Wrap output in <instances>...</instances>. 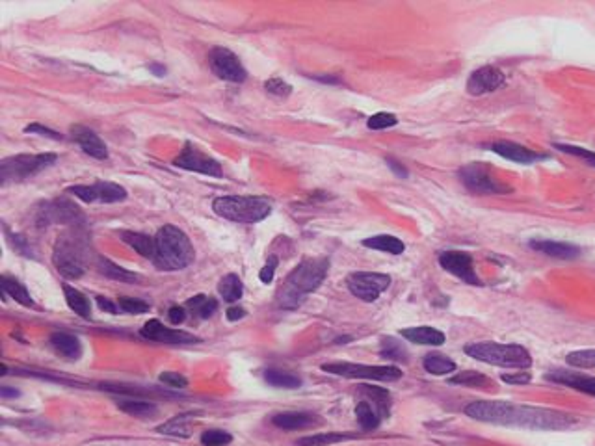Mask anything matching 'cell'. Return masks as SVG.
Returning a JSON list of instances; mask_svg holds the SVG:
<instances>
[{"label": "cell", "instance_id": "38", "mask_svg": "<svg viewBox=\"0 0 595 446\" xmlns=\"http://www.w3.org/2000/svg\"><path fill=\"white\" fill-rule=\"evenodd\" d=\"M186 307L190 309V311H192L197 318L206 320V318H211L212 314L218 311V302L211 296H205V294H197V296H194V297H190V299H188Z\"/></svg>", "mask_w": 595, "mask_h": 446}, {"label": "cell", "instance_id": "33", "mask_svg": "<svg viewBox=\"0 0 595 446\" xmlns=\"http://www.w3.org/2000/svg\"><path fill=\"white\" fill-rule=\"evenodd\" d=\"M355 439V435L350 433H337V432H326V433H315V435H307L298 439L296 446H332L337 442H344Z\"/></svg>", "mask_w": 595, "mask_h": 446}, {"label": "cell", "instance_id": "45", "mask_svg": "<svg viewBox=\"0 0 595 446\" xmlns=\"http://www.w3.org/2000/svg\"><path fill=\"white\" fill-rule=\"evenodd\" d=\"M264 90H266L270 95H275V97H288L290 93H293V86L287 84L283 78H278V77L270 78V80L264 82Z\"/></svg>", "mask_w": 595, "mask_h": 446}, {"label": "cell", "instance_id": "14", "mask_svg": "<svg viewBox=\"0 0 595 446\" xmlns=\"http://www.w3.org/2000/svg\"><path fill=\"white\" fill-rule=\"evenodd\" d=\"M439 266L454 277L461 279L467 285H480V279L476 275L475 259L465 251H443L439 253Z\"/></svg>", "mask_w": 595, "mask_h": 446}, {"label": "cell", "instance_id": "23", "mask_svg": "<svg viewBox=\"0 0 595 446\" xmlns=\"http://www.w3.org/2000/svg\"><path fill=\"white\" fill-rule=\"evenodd\" d=\"M272 423L274 426L281 428L285 432H293V430H303V428H309L317 423V418L311 413H303V411H285L278 413L272 417Z\"/></svg>", "mask_w": 595, "mask_h": 446}, {"label": "cell", "instance_id": "51", "mask_svg": "<svg viewBox=\"0 0 595 446\" xmlns=\"http://www.w3.org/2000/svg\"><path fill=\"white\" fill-rule=\"evenodd\" d=\"M168 320L172 322L173 326H181V324L186 320V311H184V307H179V305H173V307H169Z\"/></svg>", "mask_w": 595, "mask_h": 446}, {"label": "cell", "instance_id": "28", "mask_svg": "<svg viewBox=\"0 0 595 446\" xmlns=\"http://www.w3.org/2000/svg\"><path fill=\"white\" fill-rule=\"evenodd\" d=\"M361 244L365 245V248H370V250L384 251V253L389 255H402L406 251V244L393 235L370 236V238H365Z\"/></svg>", "mask_w": 595, "mask_h": 446}, {"label": "cell", "instance_id": "39", "mask_svg": "<svg viewBox=\"0 0 595 446\" xmlns=\"http://www.w3.org/2000/svg\"><path fill=\"white\" fill-rule=\"evenodd\" d=\"M379 354H381V357H385V359L404 361V363L408 361V351H406L402 342L394 341L391 336H387V339L381 341V350H379Z\"/></svg>", "mask_w": 595, "mask_h": 446}, {"label": "cell", "instance_id": "15", "mask_svg": "<svg viewBox=\"0 0 595 446\" xmlns=\"http://www.w3.org/2000/svg\"><path fill=\"white\" fill-rule=\"evenodd\" d=\"M82 212L78 211L77 205H73L68 199H54L51 203H45L43 208L38 212L39 225H48V223H77L82 220Z\"/></svg>", "mask_w": 595, "mask_h": 446}, {"label": "cell", "instance_id": "19", "mask_svg": "<svg viewBox=\"0 0 595 446\" xmlns=\"http://www.w3.org/2000/svg\"><path fill=\"white\" fill-rule=\"evenodd\" d=\"M71 136L73 139L80 145V149L86 154H90L92 159L97 160H106L108 159V149H106L105 142L99 138V134H95L92 129L82 125H73L71 127Z\"/></svg>", "mask_w": 595, "mask_h": 446}, {"label": "cell", "instance_id": "49", "mask_svg": "<svg viewBox=\"0 0 595 446\" xmlns=\"http://www.w3.org/2000/svg\"><path fill=\"white\" fill-rule=\"evenodd\" d=\"M502 381L510 385H527L532 381V374H530V372H514V374H504Z\"/></svg>", "mask_w": 595, "mask_h": 446}, {"label": "cell", "instance_id": "35", "mask_svg": "<svg viewBox=\"0 0 595 446\" xmlns=\"http://www.w3.org/2000/svg\"><path fill=\"white\" fill-rule=\"evenodd\" d=\"M194 420L192 413H186V415H177L173 417L168 423L160 424L157 428V432L164 433V435H173V437H190V424Z\"/></svg>", "mask_w": 595, "mask_h": 446}, {"label": "cell", "instance_id": "27", "mask_svg": "<svg viewBox=\"0 0 595 446\" xmlns=\"http://www.w3.org/2000/svg\"><path fill=\"white\" fill-rule=\"evenodd\" d=\"M120 236L121 240L145 259H153L154 257V238H151V236L144 235V233H135V230H121Z\"/></svg>", "mask_w": 595, "mask_h": 446}, {"label": "cell", "instance_id": "21", "mask_svg": "<svg viewBox=\"0 0 595 446\" xmlns=\"http://www.w3.org/2000/svg\"><path fill=\"white\" fill-rule=\"evenodd\" d=\"M530 248L538 253L547 255V257H554V259L562 260H572L576 259L581 255V248L575 244H567V242H554L545 240V238H538V240L530 242Z\"/></svg>", "mask_w": 595, "mask_h": 446}, {"label": "cell", "instance_id": "41", "mask_svg": "<svg viewBox=\"0 0 595 446\" xmlns=\"http://www.w3.org/2000/svg\"><path fill=\"white\" fill-rule=\"evenodd\" d=\"M394 125H399V120H396V115L389 114V112H378V114L370 115L369 121H367V127L370 130H385Z\"/></svg>", "mask_w": 595, "mask_h": 446}, {"label": "cell", "instance_id": "58", "mask_svg": "<svg viewBox=\"0 0 595 446\" xmlns=\"http://www.w3.org/2000/svg\"><path fill=\"white\" fill-rule=\"evenodd\" d=\"M346 341H352V336H342V339H337V344H346Z\"/></svg>", "mask_w": 595, "mask_h": 446}, {"label": "cell", "instance_id": "7", "mask_svg": "<svg viewBox=\"0 0 595 446\" xmlns=\"http://www.w3.org/2000/svg\"><path fill=\"white\" fill-rule=\"evenodd\" d=\"M53 262L58 274H62L65 279H80L86 272L84 245L75 236H60L54 244Z\"/></svg>", "mask_w": 595, "mask_h": 446}, {"label": "cell", "instance_id": "54", "mask_svg": "<svg viewBox=\"0 0 595 446\" xmlns=\"http://www.w3.org/2000/svg\"><path fill=\"white\" fill-rule=\"evenodd\" d=\"M226 317H227V320H231V322L241 320V318L246 317V309L238 307V305H236V307H229L226 312Z\"/></svg>", "mask_w": 595, "mask_h": 446}, {"label": "cell", "instance_id": "42", "mask_svg": "<svg viewBox=\"0 0 595 446\" xmlns=\"http://www.w3.org/2000/svg\"><path fill=\"white\" fill-rule=\"evenodd\" d=\"M233 441V435L223 430H206L201 433L203 446H227Z\"/></svg>", "mask_w": 595, "mask_h": 446}, {"label": "cell", "instance_id": "22", "mask_svg": "<svg viewBox=\"0 0 595 446\" xmlns=\"http://www.w3.org/2000/svg\"><path fill=\"white\" fill-rule=\"evenodd\" d=\"M400 335H402L408 342H413V344H418V346H441V344H445V341H446L445 333L430 326L408 327V329H402Z\"/></svg>", "mask_w": 595, "mask_h": 446}, {"label": "cell", "instance_id": "5", "mask_svg": "<svg viewBox=\"0 0 595 446\" xmlns=\"http://www.w3.org/2000/svg\"><path fill=\"white\" fill-rule=\"evenodd\" d=\"M463 351L480 363L502 366V368L528 370L532 366V355L521 344H500L493 341L473 342L463 346Z\"/></svg>", "mask_w": 595, "mask_h": 446}, {"label": "cell", "instance_id": "44", "mask_svg": "<svg viewBox=\"0 0 595 446\" xmlns=\"http://www.w3.org/2000/svg\"><path fill=\"white\" fill-rule=\"evenodd\" d=\"M117 305H120L121 311L129 312V314H145V312H149V303L135 299V297H120Z\"/></svg>", "mask_w": 595, "mask_h": 446}, {"label": "cell", "instance_id": "16", "mask_svg": "<svg viewBox=\"0 0 595 446\" xmlns=\"http://www.w3.org/2000/svg\"><path fill=\"white\" fill-rule=\"evenodd\" d=\"M504 82H506V77L500 69L493 68V65H484V68L470 73L469 80H467V92L470 95L480 97L500 90Z\"/></svg>", "mask_w": 595, "mask_h": 446}, {"label": "cell", "instance_id": "9", "mask_svg": "<svg viewBox=\"0 0 595 446\" xmlns=\"http://www.w3.org/2000/svg\"><path fill=\"white\" fill-rule=\"evenodd\" d=\"M460 179L463 186L478 196H495V193H508L512 188L506 186L495 177L488 164L473 162L460 169Z\"/></svg>", "mask_w": 595, "mask_h": 446}, {"label": "cell", "instance_id": "57", "mask_svg": "<svg viewBox=\"0 0 595 446\" xmlns=\"http://www.w3.org/2000/svg\"><path fill=\"white\" fill-rule=\"evenodd\" d=\"M315 80H320V82H327V84H341V78L339 77H315Z\"/></svg>", "mask_w": 595, "mask_h": 446}, {"label": "cell", "instance_id": "47", "mask_svg": "<svg viewBox=\"0 0 595 446\" xmlns=\"http://www.w3.org/2000/svg\"><path fill=\"white\" fill-rule=\"evenodd\" d=\"M24 132H26V134L45 136V138L56 139V142H62V139H63V136L60 134V132H56V130H53V129H48V127L39 125V123H32V125L24 127Z\"/></svg>", "mask_w": 595, "mask_h": 446}, {"label": "cell", "instance_id": "11", "mask_svg": "<svg viewBox=\"0 0 595 446\" xmlns=\"http://www.w3.org/2000/svg\"><path fill=\"white\" fill-rule=\"evenodd\" d=\"M84 203H121L127 199V190L115 183L99 181L93 184H77L65 190Z\"/></svg>", "mask_w": 595, "mask_h": 446}, {"label": "cell", "instance_id": "52", "mask_svg": "<svg viewBox=\"0 0 595 446\" xmlns=\"http://www.w3.org/2000/svg\"><path fill=\"white\" fill-rule=\"evenodd\" d=\"M385 162H387V166H389L391 171H393L394 175H396V177L408 179V175H409L408 169L404 168V166L399 162V160H394V159H391V156H387V159H385Z\"/></svg>", "mask_w": 595, "mask_h": 446}, {"label": "cell", "instance_id": "53", "mask_svg": "<svg viewBox=\"0 0 595 446\" xmlns=\"http://www.w3.org/2000/svg\"><path fill=\"white\" fill-rule=\"evenodd\" d=\"M97 305H99L101 311L110 312V314H117V307H120V305H115V303H112L110 299H106L102 296H97Z\"/></svg>", "mask_w": 595, "mask_h": 446}, {"label": "cell", "instance_id": "29", "mask_svg": "<svg viewBox=\"0 0 595 446\" xmlns=\"http://www.w3.org/2000/svg\"><path fill=\"white\" fill-rule=\"evenodd\" d=\"M423 366L428 374H432V376L452 374V372H456V368H458L456 361H452L448 355L437 354V351H432V354H428L426 357H424Z\"/></svg>", "mask_w": 595, "mask_h": 446}, {"label": "cell", "instance_id": "56", "mask_svg": "<svg viewBox=\"0 0 595 446\" xmlns=\"http://www.w3.org/2000/svg\"><path fill=\"white\" fill-rule=\"evenodd\" d=\"M0 396H2V398H15V396H19V391H14L10 389V387H2V389H0Z\"/></svg>", "mask_w": 595, "mask_h": 446}, {"label": "cell", "instance_id": "17", "mask_svg": "<svg viewBox=\"0 0 595 446\" xmlns=\"http://www.w3.org/2000/svg\"><path fill=\"white\" fill-rule=\"evenodd\" d=\"M139 335L144 336V339H147V341L166 342V344H194V342L199 341L197 336L190 335V333L166 327L160 320L145 322Z\"/></svg>", "mask_w": 595, "mask_h": 446}, {"label": "cell", "instance_id": "32", "mask_svg": "<svg viewBox=\"0 0 595 446\" xmlns=\"http://www.w3.org/2000/svg\"><path fill=\"white\" fill-rule=\"evenodd\" d=\"M264 379L278 389H300L302 387V378L293 372H287V370L268 368L264 372Z\"/></svg>", "mask_w": 595, "mask_h": 446}, {"label": "cell", "instance_id": "26", "mask_svg": "<svg viewBox=\"0 0 595 446\" xmlns=\"http://www.w3.org/2000/svg\"><path fill=\"white\" fill-rule=\"evenodd\" d=\"M355 417H357V423H359V426L363 428L365 432H372V430H376V428L379 426L384 415H381V411L376 408L374 403L365 398L355 405Z\"/></svg>", "mask_w": 595, "mask_h": 446}, {"label": "cell", "instance_id": "3", "mask_svg": "<svg viewBox=\"0 0 595 446\" xmlns=\"http://www.w3.org/2000/svg\"><path fill=\"white\" fill-rule=\"evenodd\" d=\"M154 266L166 272L184 270L194 262V245L183 229L164 225L154 236Z\"/></svg>", "mask_w": 595, "mask_h": 446}, {"label": "cell", "instance_id": "48", "mask_svg": "<svg viewBox=\"0 0 595 446\" xmlns=\"http://www.w3.org/2000/svg\"><path fill=\"white\" fill-rule=\"evenodd\" d=\"M278 264H279V260H278V257H274V255H272V257L266 260V264H264L263 270L259 272V279L263 281L264 285H270L272 281H274L275 268H278Z\"/></svg>", "mask_w": 595, "mask_h": 446}, {"label": "cell", "instance_id": "10", "mask_svg": "<svg viewBox=\"0 0 595 446\" xmlns=\"http://www.w3.org/2000/svg\"><path fill=\"white\" fill-rule=\"evenodd\" d=\"M346 285L357 299L372 303L391 287V277L378 272H354L346 277Z\"/></svg>", "mask_w": 595, "mask_h": 446}, {"label": "cell", "instance_id": "40", "mask_svg": "<svg viewBox=\"0 0 595 446\" xmlns=\"http://www.w3.org/2000/svg\"><path fill=\"white\" fill-rule=\"evenodd\" d=\"M566 363L573 368H595V348L591 350H576L567 354Z\"/></svg>", "mask_w": 595, "mask_h": 446}, {"label": "cell", "instance_id": "50", "mask_svg": "<svg viewBox=\"0 0 595 446\" xmlns=\"http://www.w3.org/2000/svg\"><path fill=\"white\" fill-rule=\"evenodd\" d=\"M11 245H14L15 250H19L21 253L26 255V257H34V253H32V248L28 245V242H26V238L21 235H14L10 238Z\"/></svg>", "mask_w": 595, "mask_h": 446}, {"label": "cell", "instance_id": "25", "mask_svg": "<svg viewBox=\"0 0 595 446\" xmlns=\"http://www.w3.org/2000/svg\"><path fill=\"white\" fill-rule=\"evenodd\" d=\"M51 344H53V348L58 354L68 357V359H78L82 355L80 341H78L75 335H69V333H53V335H51Z\"/></svg>", "mask_w": 595, "mask_h": 446}, {"label": "cell", "instance_id": "6", "mask_svg": "<svg viewBox=\"0 0 595 446\" xmlns=\"http://www.w3.org/2000/svg\"><path fill=\"white\" fill-rule=\"evenodd\" d=\"M54 153H39V154H15L8 156L0 162V179L2 184L19 183L26 179L34 177L45 168L56 162Z\"/></svg>", "mask_w": 595, "mask_h": 446}, {"label": "cell", "instance_id": "31", "mask_svg": "<svg viewBox=\"0 0 595 446\" xmlns=\"http://www.w3.org/2000/svg\"><path fill=\"white\" fill-rule=\"evenodd\" d=\"M63 296H65V302H68L69 309H71L75 314H78L80 318L92 317V305H90V299H88L80 290H77L75 287H69V285H63Z\"/></svg>", "mask_w": 595, "mask_h": 446}, {"label": "cell", "instance_id": "36", "mask_svg": "<svg viewBox=\"0 0 595 446\" xmlns=\"http://www.w3.org/2000/svg\"><path fill=\"white\" fill-rule=\"evenodd\" d=\"M99 270H101V274H105L106 277L115 279V281H120V283H139V281H142V275L121 268V266H117V264H114L108 259H99Z\"/></svg>", "mask_w": 595, "mask_h": 446}, {"label": "cell", "instance_id": "24", "mask_svg": "<svg viewBox=\"0 0 595 446\" xmlns=\"http://www.w3.org/2000/svg\"><path fill=\"white\" fill-rule=\"evenodd\" d=\"M448 383L458 385V387H467V389H493L495 383L493 379H490L482 372H476V370H465V372H460V374H454L452 378H448Z\"/></svg>", "mask_w": 595, "mask_h": 446}, {"label": "cell", "instance_id": "55", "mask_svg": "<svg viewBox=\"0 0 595 446\" xmlns=\"http://www.w3.org/2000/svg\"><path fill=\"white\" fill-rule=\"evenodd\" d=\"M149 71L153 73V75H157V77H164V75H166V68L160 65V63H151V65H149Z\"/></svg>", "mask_w": 595, "mask_h": 446}, {"label": "cell", "instance_id": "18", "mask_svg": "<svg viewBox=\"0 0 595 446\" xmlns=\"http://www.w3.org/2000/svg\"><path fill=\"white\" fill-rule=\"evenodd\" d=\"M490 149L495 154L502 156V159L512 160V162H515V164H525V166L538 162V160L547 159L545 154L536 153V151H532V149L525 147V145L514 144V142H495V144H491Z\"/></svg>", "mask_w": 595, "mask_h": 446}, {"label": "cell", "instance_id": "43", "mask_svg": "<svg viewBox=\"0 0 595 446\" xmlns=\"http://www.w3.org/2000/svg\"><path fill=\"white\" fill-rule=\"evenodd\" d=\"M554 149H558V151H562V153L572 154V156H576V159L584 160L588 166L595 168V153L594 151H590V149L576 147V145H566V144H554Z\"/></svg>", "mask_w": 595, "mask_h": 446}, {"label": "cell", "instance_id": "46", "mask_svg": "<svg viewBox=\"0 0 595 446\" xmlns=\"http://www.w3.org/2000/svg\"><path fill=\"white\" fill-rule=\"evenodd\" d=\"M159 381L172 389H186L188 387V379L179 372H162L159 376Z\"/></svg>", "mask_w": 595, "mask_h": 446}, {"label": "cell", "instance_id": "37", "mask_svg": "<svg viewBox=\"0 0 595 446\" xmlns=\"http://www.w3.org/2000/svg\"><path fill=\"white\" fill-rule=\"evenodd\" d=\"M218 292L220 296L229 303L238 302L244 294V285H242V279L236 274H227L226 277H221V281L218 283Z\"/></svg>", "mask_w": 595, "mask_h": 446}, {"label": "cell", "instance_id": "2", "mask_svg": "<svg viewBox=\"0 0 595 446\" xmlns=\"http://www.w3.org/2000/svg\"><path fill=\"white\" fill-rule=\"evenodd\" d=\"M327 270H330V260L324 257L303 259L287 275L285 283L279 288L278 307L285 311H296L305 302V297L324 283Z\"/></svg>", "mask_w": 595, "mask_h": 446}, {"label": "cell", "instance_id": "4", "mask_svg": "<svg viewBox=\"0 0 595 446\" xmlns=\"http://www.w3.org/2000/svg\"><path fill=\"white\" fill-rule=\"evenodd\" d=\"M212 211L223 220L253 225L272 214V201L260 196H221L212 201Z\"/></svg>", "mask_w": 595, "mask_h": 446}, {"label": "cell", "instance_id": "1", "mask_svg": "<svg viewBox=\"0 0 595 446\" xmlns=\"http://www.w3.org/2000/svg\"><path fill=\"white\" fill-rule=\"evenodd\" d=\"M465 417L478 423L499 424V426H517L539 432H560L576 424L575 415L557 411V409L517 405L504 400H478L463 408Z\"/></svg>", "mask_w": 595, "mask_h": 446}, {"label": "cell", "instance_id": "34", "mask_svg": "<svg viewBox=\"0 0 595 446\" xmlns=\"http://www.w3.org/2000/svg\"><path fill=\"white\" fill-rule=\"evenodd\" d=\"M117 408H120L123 413H127V415H130V417H138V418L153 417V415L159 413V408H157L153 402H145V400H136V398L120 400V402H117Z\"/></svg>", "mask_w": 595, "mask_h": 446}, {"label": "cell", "instance_id": "13", "mask_svg": "<svg viewBox=\"0 0 595 446\" xmlns=\"http://www.w3.org/2000/svg\"><path fill=\"white\" fill-rule=\"evenodd\" d=\"M173 166H177L186 171H196L209 177H221V164L218 160L211 159L209 154L201 153L196 145L186 142L177 159L173 160Z\"/></svg>", "mask_w": 595, "mask_h": 446}, {"label": "cell", "instance_id": "12", "mask_svg": "<svg viewBox=\"0 0 595 446\" xmlns=\"http://www.w3.org/2000/svg\"><path fill=\"white\" fill-rule=\"evenodd\" d=\"M209 65H211L212 73L221 80L241 84L248 78V71L238 60V56L226 47L212 48L211 54H209Z\"/></svg>", "mask_w": 595, "mask_h": 446}, {"label": "cell", "instance_id": "20", "mask_svg": "<svg viewBox=\"0 0 595 446\" xmlns=\"http://www.w3.org/2000/svg\"><path fill=\"white\" fill-rule=\"evenodd\" d=\"M549 381L558 385H564V387H569L573 391H579V393L590 394L595 398V378L594 376H586L581 374V372H569V370H552L547 374Z\"/></svg>", "mask_w": 595, "mask_h": 446}, {"label": "cell", "instance_id": "30", "mask_svg": "<svg viewBox=\"0 0 595 446\" xmlns=\"http://www.w3.org/2000/svg\"><path fill=\"white\" fill-rule=\"evenodd\" d=\"M0 287H2V292H4L6 296L14 297L15 302L21 303L23 307H34V299H32L28 290L24 288V285L19 283L17 279L2 275V277H0Z\"/></svg>", "mask_w": 595, "mask_h": 446}, {"label": "cell", "instance_id": "8", "mask_svg": "<svg viewBox=\"0 0 595 446\" xmlns=\"http://www.w3.org/2000/svg\"><path fill=\"white\" fill-rule=\"evenodd\" d=\"M324 372L348 379H370V381H396L402 370L393 365H359V363H326L320 366Z\"/></svg>", "mask_w": 595, "mask_h": 446}]
</instances>
